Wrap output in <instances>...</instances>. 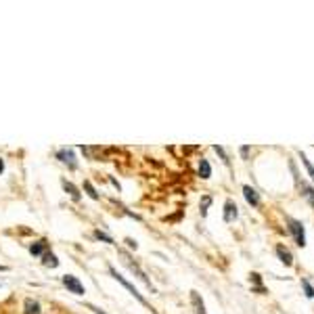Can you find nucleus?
I'll use <instances>...</instances> for the list:
<instances>
[{"instance_id": "obj_19", "label": "nucleus", "mask_w": 314, "mask_h": 314, "mask_svg": "<svg viewBox=\"0 0 314 314\" xmlns=\"http://www.w3.org/2000/svg\"><path fill=\"white\" fill-rule=\"evenodd\" d=\"M300 159H302V163H304V165H306V170H308V174H310V178L314 180V165L310 163V159H308V157L304 155L302 151H300Z\"/></svg>"}, {"instance_id": "obj_10", "label": "nucleus", "mask_w": 314, "mask_h": 314, "mask_svg": "<svg viewBox=\"0 0 314 314\" xmlns=\"http://www.w3.org/2000/svg\"><path fill=\"white\" fill-rule=\"evenodd\" d=\"M23 314H42V306L38 300L34 298H28L23 302Z\"/></svg>"}, {"instance_id": "obj_13", "label": "nucleus", "mask_w": 314, "mask_h": 314, "mask_svg": "<svg viewBox=\"0 0 314 314\" xmlns=\"http://www.w3.org/2000/svg\"><path fill=\"white\" fill-rule=\"evenodd\" d=\"M42 264H44L46 268H57L61 262H59V258L55 254H52V251H46V254L42 256Z\"/></svg>"}, {"instance_id": "obj_16", "label": "nucleus", "mask_w": 314, "mask_h": 314, "mask_svg": "<svg viewBox=\"0 0 314 314\" xmlns=\"http://www.w3.org/2000/svg\"><path fill=\"white\" fill-rule=\"evenodd\" d=\"M300 191H302V195L308 199V203L314 207V189H312V187H308L306 182H300Z\"/></svg>"}, {"instance_id": "obj_17", "label": "nucleus", "mask_w": 314, "mask_h": 314, "mask_svg": "<svg viewBox=\"0 0 314 314\" xmlns=\"http://www.w3.org/2000/svg\"><path fill=\"white\" fill-rule=\"evenodd\" d=\"M94 239H99V241H103V243H109V245H116V241H113L111 235H107V233L101 231V229L94 231Z\"/></svg>"}, {"instance_id": "obj_24", "label": "nucleus", "mask_w": 314, "mask_h": 314, "mask_svg": "<svg viewBox=\"0 0 314 314\" xmlns=\"http://www.w3.org/2000/svg\"><path fill=\"white\" fill-rule=\"evenodd\" d=\"M126 243H128V247H130V249H136V247H138L134 239H126Z\"/></svg>"}, {"instance_id": "obj_11", "label": "nucleus", "mask_w": 314, "mask_h": 314, "mask_svg": "<svg viewBox=\"0 0 314 314\" xmlns=\"http://www.w3.org/2000/svg\"><path fill=\"white\" fill-rule=\"evenodd\" d=\"M276 256H278V260H281L283 262V264L285 266H291L293 264V256H291V251L289 249H287L285 245H281V243H278V245H276Z\"/></svg>"}, {"instance_id": "obj_15", "label": "nucleus", "mask_w": 314, "mask_h": 314, "mask_svg": "<svg viewBox=\"0 0 314 314\" xmlns=\"http://www.w3.org/2000/svg\"><path fill=\"white\" fill-rule=\"evenodd\" d=\"M84 191H86V195H88L90 199H94V201H99V199H101V195H99V191L97 189H94V185H92V182L90 180H84Z\"/></svg>"}, {"instance_id": "obj_27", "label": "nucleus", "mask_w": 314, "mask_h": 314, "mask_svg": "<svg viewBox=\"0 0 314 314\" xmlns=\"http://www.w3.org/2000/svg\"><path fill=\"white\" fill-rule=\"evenodd\" d=\"M2 172H4V159L0 157V174H2Z\"/></svg>"}, {"instance_id": "obj_3", "label": "nucleus", "mask_w": 314, "mask_h": 314, "mask_svg": "<svg viewBox=\"0 0 314 314\" xmlns=\"http://www.w3.org/2000/svg\"><path fill=\"white\" fill-rule=\"evenodd\" d=\"M55 157L61 163H65L69 170H78V157H76V151L72 149V147H63V149H59L55 153Z\"/></svg>"}, {"instance_id": "obj_4", "label": "nucleus", "mask_w": 314, "mask_h": 314, "mask_svg": "<svg viewBox=\"0 0 314 314\" xmlns=\"http://www.w3.org/2000/svg\"><path fill=\"white\" fill-rule=\"evenodd\" d=\"M121 258H124V264H126L130 270H132V273H134L138 278H141V281H143L147 287H149V289H151V293H155V287L151 285V281H149V278H147V273H145V270H143L141 266H138L136 262H132V258H130L128 254H121Z\"/></svg>"}, {"instance_id": "obj_7", "label": "nucleus", "mask_w": 314, "mask_h": 314, "mask_svg": "<svg viewBox=\"0 0 314 314\" xmlns=\"http://www.w3.org/2000/svg\"><path fill=\"white\" fill-rule=\"evenodd\" d=\"M61 187H63V191H65V193L69 195V197H72L74 199V201L78 203V201H80V199H82V193H80V189H78L76 185H74V182L72 180H67V178H63V180H61Z\"/></svg>"}, {"instance_id": "obj_2", "label": "nucleus", "mask_w": 314, "mask_h": 314, "mask_svg": "<svg viewBox=\"0 0 314 314\" xmlns=\"http://www.w3.org/2000/svg\"><path fill=\"white\" fill-rule=\"evenodd\" d=\"M61 283H63L65 289L69 293H74V295H84L86 293L82 281L78 276H74V275H63V276H61Z\"/></svg>"}, {"instance_id": "obj_23", "label": "nucleus", "mask_w": 314, "mask_h": 314, "mask_svg": "<svg viewBox=\"0 0 314 314\" xmlns=\"http://www.w3.org/2000/svg\"><path fill=\"white\" fill-rule=\"evenodd\" d=\"M86 308H88V310H92L94 314H107V312H105V310H101L99 306H92V304H86Z\"/></svg>"}, {"instance_id": "obj_12", "label": "nucleus", "mask_w": 314, "mask_h": 314, "mask_svg": "<svg viewBox=\"0 0 314 314\" xmlns=\"http://www.w3.org/2000/svg\"><path fill=\"white\" fill-rule=\"evenodd\" d=\"M191 304H193V308H195V314H207L205 312V304H203L201 295H199L197 291H191Z\"/></svg>"}, {"instance_id": "obj_8", "label": "nucleus", "mask_w": 314, "mask_h": 314, "mask_svg": "<svg viewBox=\"0 0 314 314\" xmlns=\"http://www.w3.org/2000/svg\"><path fill=\"white\" fill-rule=\"evenodd\" d=\"M237 203L233 201V199H226V203H224V222H235L237 220V216H239V212H237Z\"/></svg>"}, {"instance_id": "obj_9", "label": "nucleus", "mask_w": 314, "mask_h": 314, "mask_svg": "<svg viewBox=\"0 0 314 314\" xmlns=\"http://www.w3.org/2000/svg\"><path fill=\"white\" fill-rule=\"evenodd\" d=\"M243 197H245V201H247L249 205H254V207L260 205V195H258V191H256V189H251L249 185L243 187Z\"/></svg>"}, {"instance_id": "obj_28", "label": "nucleus", "mask_w": 314, "mask_h": 314, "mask_svg": "<svg viewBox=\"0 0 314 314\" xmlns=\"http://www.w3.org/2000/svg\"><path fill=\"white\" fill-rule=\"evenodd\" d=\"M6 270H8V266H2V264H0V273H6Z\"/></svg>"}, {"instance_id": "obj_21", "label": "nucleus", "mask_w": 314, "mask_h": 314, "mask_svg": "<svg viewBox=\"0 0 314 314\" xmlns=\"http://www.w3.org/2000/svg\"><path fill=\"white\" fill-rule=\"evenodd\" d=\"M209 205H212V197L205 195V197L201 199V205H199V207H201V216H203V218L207 216V207H209Z\"/></svg>"}, {"instance_id": "obj_18", "label": "nucleus", "mask_w": 314, "mask_h": 314, "mask_svg": "<svg viewBox=\"0 0 314 314\" xmlns=\"http://www.w3.org/2000/svg\"><path fill=\"white\" fill-rule=\"evenodd\" d=\"M251 281H254V285H256V291L258 293H266V289L262 287V276L258 275V273H251Z\"/></svg>"}, {"instance_id": "obj_14", "label": "nucleus", "mask_w": 314, "mask_h": 314, "mask_svg": "<svg viewBox=\"0 0 314 314\" xmlns=\"http://www.w3.org/2000/svg\"><path fill=\"white\" fill-rule=\"evenodd\" d=\"M199 176H201L203 180H207L209 176H212V165H209V161L207 159H201V161H199Z\"/></svg>"}, {"instance_id": "obj_26", "label": "nucleus", "mask_w": 314, "mask_h": 314, "mask_svg": "<svg viewBox=\"0 0 314 314\" xmlns=\"http://www.w3.org/2000/svg\"><path fill=\"white\" fill-rule=\"evenodd\" d=\"M109 180H111V185H113V187H116V189H118V191H119V182H118V180H116V178H109Z\"/></svg>"}, {"instance_id": "obj_20", "label": "nucleus", "mask_w": 314, "mask_h": 314, "mask_svg": "<svg viewBox=\"0 0 314 314\" xmlns=\"http://www.w3.org/2000/svg\"><path fill=\"white\" fill-rule=\"evenodd\" d=\"M214 151L218 153V155H220V159L226 163V165H231V159H229V155H226V151L222 149V147L220 145H214Z\"/></svg>"}, {"instance_id": "obj_5", "label": "nucleus", "mask_w": 314, "mask_h": 314, "mask_svg": "<svg viewBox=\"0 0 314 314\" xmlns=\"http://www.w3.org/2000/svg\"><path fill=\"white\" fill-rule=\"evenodd\" d=\"M287 224H289V231H291V235H293L295 243H298L300 247L306 245V235H304V226H302V222L293 220V218H287Z\"/></svg>"}, {"instance_id": "obj_22", "label": "nucleus", "mask_w": 314, "mask_h": 314, "mask_svg": "<svg viewBox=\"0 0 314 314\" xmlns=\"http://www.w3.org/2000/svg\"><path fill=\"white\" fill-rule=\"evenodd\" d=\"M302 285H304V291H306L308 298H314V287H312V283L308 281V278H304Z\"/></svg>"}, {"instance_id": "obj_1", "label": "nucleus", "mask_w": 314, "mask_h": 314, "mask_svg": "<svg viewBox=\"0 0 314 314\" xmlns=\"http://www.w3.org/2000/svg\"><path fill=\"white\" fill-rule=\"evenodd\" d=\"M109 275H111L113 278H116V281H118V283H119L121 287H126V289L130 291V295H132V298H134V300H136L138 304H143V306H145L147 310H151L153 314H157V310H153V308H151V304L147 302V300L143 298L141 293H138V289H136V287H134L132 283H130V281H126V278H124V276H121V275L118 273V270H116V266H111V264H109Z\"/></svg>"}, {"instance_id": "obj_25", "label": "nucleus", "mask_w": 314, "mask_h": 314, "mask_svg": "<svg viewBox=\"0 0 314 314\" xmlns=\"http://www.w3.org/2000/svg\"><path fill=\"white\" fill-rule=\"evenodd\" d=\"M247 153H249V147H241V155L247 157Z\"/></svg>"}, {"instance_id": "obj_6", "label": "nucleus", "mask_w": 314, "mask_h": 314, "mask_svg": "<svg viewBox=\"0 0 314 314\" xmlns=\"http://www.w3.org/2000/svg\"><path fill=\"white\" fill-rule=\"evenodd\" d=\"M46 251H50V243L46 239H38V241H34L30 245V254L36 256V258H42Z\"/></svg>"}]
</instances>
